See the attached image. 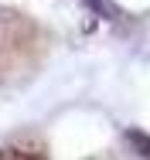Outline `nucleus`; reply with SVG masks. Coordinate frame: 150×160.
I'll return each mask as SVG.
<instances>
[{"label":"nucleus","mask_w":150,"mask_h":160,"mask_svg":"<svg viewBox=\"0 0 150 160\" xmlns=\"http://www.w3.org/2000/svg\"><path fill=\"white\" fill-rule=\"evenodd\" d=\"M0 160H44V157L38 150H28V147H3Z\"/></svg>","instance_id":"1"},{"label":"nucleus","mask_w":150,"mask_h":160,"mask_svg":"<svg viewBox=\"0 0 150 160\" xmlns=\"http://www.w3.org/2000/svg\"><path fill=\"white\" fill-rule=\"evenodd\" d=\"M126 136H130V143L140 150V157H147V160H150V136H147V133H140V129H130Z\"/></svg>","instance_id":"2"}]
</instances>
